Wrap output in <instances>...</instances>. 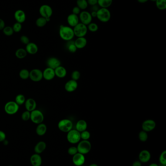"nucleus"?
Listing matches in <instances>:
<instances>
[{
  "label": "nucleus",
  "mask_w": 166,
  "mask_h": 166,
  "mask_svg": "<svg viewBox=\"0 0 166 166\" xmlns=\"http://www.w3.org/2000/svg\"><path fill=\"white\" fill-rule=\"evenodd\" d=\"M149 166H159L158 164H156V163H152Z\"/></svg>",
  "instance_id": "5fc2aeb1"
},
{
  "label": "nucleus",
  "mask_w": 166,
  "mask_h": 166,
  "mask_svg": "<svg viewBox=\"0 0 166 166\" xmlns=\"http://www.w3.org/2000/svg\"><path fill=\"white\" fill-rule=\"evenodd\" d=\"M81 166H84V165H81Z\"/></svg>",
  "instance_id": "bf43d9fd"
},
{
  "label": "nucleus",
  "mask_w": 166,
  "mask_h": 166,
  "mask_svg": "<svg viewBox=\"0 0 166 166\" xmlns=\"http://www.w3.org/2000/svg\"><path fill=\"white\" fill-rule=\"evenodd\" d=\"M25 108L26 110L31 112L36 109L37 103L36 101L33 98H28L26 100L25 103Z\"/></svg>",
  "instance_id": "aec40b11"
},
{
  "label": "nucleus",
  "mask_w": 166,
  "mask_h": 166,
  "mask_svg": "<svg viewBox=\"0 0 166 166\" xmlns=\"http://www.w3.org/2000/svg\"><path fill=\"white\" fill-rule=\"evenodd\" d=\"M78 87V83L75 80H69L65 83L64 85V89L65 90L68 92H73L75 91Z\"/></svg>",
  "instance_id": "2eb2a0df"
},
{
  "label": "nucleus",
  "mask_w": 166,
  "mask_h": 166,
  "mask_svg": "<svg viewBox=\"0 0 166 166\" xmlns=\"http://www.w3.org/2000/svg\"><path fill=\"white\" fill-rule=\"evenodd\" d=\"M43 79L46 81H51L56 76L55 71L50 68H46L43 72Z\"/></svg>",
  "instance_id": "f3484780"
},
{
  "label": "nucleus",
  "mask_w": 166,
  "mask_h": 166,
  "mask_svg": "<svg viewBox=\"0 0 166 166\" xmlns=\"http://www.w3.org/2000/svg\"><path fill=\"white\" fill-rule=\"evenodd\" d=\"M59 35L62 40L66 42L72 41L75 37L73 28L63 25H61L60 26Z\"/></svg>",
  "instance_id": "f257e3e1"
},
{
  "label": "nucleus",
  "mask_w": 166,
  "mask_h": 166,
  "mask_svg": "<svg viewBox=\"0 0 166 166\" xmlns=\"http://www.w3.org/2000/svg\"><path fill=\"white\" fill-rule=\"evenodd\" d=\"M73 124L72 120L68 119H63L59 121L58 127L61 131L63 133L68 132L73 129Z\"/></svg>",
  "instance_id": "20e7f679"
},
{
  "label": "nucleus",
  "mask_w": 166,
  "mask_h": 166,
  "mask_svg": "<svg viewBox=\"0 0 166 166\" xmlns=\"http://www.w3.org/2000/svg\"><path fill=\"white\" fill-rule=\"evenodd\" d=\"M66 43V48L68 50L69 52L71 53H75L76 52L77 49L75 44L74 41H70L67 42Z\"/></svg>",
  "instance_id": "c756f323"
},
{
  "label": "nucleus",
  "mask_w": 166,
  "mask_h": 166,
  "mask_svg": "<svg viewBox=\"0 0 166 166\" xmlns=\"http://www.w3.org/2000/svg\"><path fill=\"white\" fill-rule=\"evenodd\" d=\"M113 0H98V5L100 8H108L112 5Z\"/></svg>",
  "instance_id": "cd10ccee"
},
{
  "label": "nucleus",
  "mask_w": 166,
  "mask_h": 166,
  "mask_svg": "<svg viewBox=\"0 0 166 166\" xmlns=\"http://www.w3.org/2000/svg\"><path fill=\"white\" fill-rule=\"evenodd\" d=\"M26 51L27 54L34 55L38 52L39 48L37 45L34 42H29L27 45H26Z\"/></svg>",
  "instance_id": "412c9836"
},
{
  "label": "nucleus",
  "mask_w": 166,
  "mask_h": 166,
  "mask_svg": "<svg viewBox=\"0 0 166 166\" xmlns=\"http://www.w3.org/2000/svg\"></svg>",
  "instance_id": "052dcab7"
},
{
  "label": "nucleus",
  "mask_w": 166,
  "mask_h": 166,
  "mask_svg": "<svg viewBox=\"0 0 166 166\" xmlns=\"http://www.w3.org/2000/svg\"><path fill=\"white\" fill-rule=\"evenodd\" d=\"M74 43L77 49H82L85 47L87 44V40L85 37H77Z\"/></svg>",
  "instance_id": "5701e85b"
},
{
  "label": "nucleus",
  "mask_w": 166,
  "mask_h": 166,
  "mask_svg": "<svg viewBox=\"0 0 166 166\" xmlns=\"http://www.w3.org/2000/svg\"><path fill=\"white\" fill-rule=\"evenodd\" d=\"M73 28L75 36L77 37H85L88 31L87 26L81 23Z\"/></svg>",
  "instance_id": "1a4fd4ad"
},
{
  "label": "nucleus",
  "mask_w": 166,
  "mask_h": 166,
  "mask_svg": "<svg viewBox=\"0 0 166 166\" xmlns=\"http://www.w3.org/2000/svg\"><path fill=\"white\" fill-rule=\"evenodd\" d=\"M67 21L70 27L74 28L80 23L79 16L73 13L70 14L67 18Z\"/></svg>",
  "instance_id": "a211bd4d"
},
{
  "label": "nucleus",
  "mask_w": 166,
  "mask_h": 166,
  "mask_svg": "<svg viewBox=\"0 0 166 166\" xmlns=\"http://www.w3.org/2000/svg\"><path fill=\"white\" fill-rule=\"evenodd\" d=\"M156 126V122L154 120L152 119H148L143 122L141 127L142 130L148 133L154 130Z\"/></svg>",
  "instance_id": "f8f14e48"
},
{
  "label": "nucleus",
  "mask_w": 166,
  "mask_h": 166,
  "mask_svg": "<svg viewBox=\"0 0 166 166\" xmlns=\"http://www.w3.org/2000/svg\"><path fill=\"white\" fill-rule=\"evenodd\" d=\"M89 166H98L97 164H95V163H94V164H91V165H89Z\"/></svg>",
  "instance_id": "6e6d98bb"
},
{
  "label": "nucleus",
  "mask_w": 166,
  "mask_h": 166,
  "mask_svg": "<svg viewBox=\"0 0 166 166\" xmlns=\"http://www.w3.org/2000/svg\"><path fill=\"white\" fill-rule=\"evenodd\" d=\"M72 161L73 164L76 166H81L84 165L85 162V157L84 155L77 153L74 155H73Z\"/></svg>",
  "instance_id": "ddd939ff"
},
{
  "label": "nucleus",
  "mask_w": 166,
  "mask_h": 166,
  "mask_svg": "<svg viewBox=\"0 0 166 166\" xmlns=\"http://www.w3.org/2000/svg\"><path fill=\"white\" fill-rule=\"evenodd\" d=\"M4 110L7 114L13 115L19 110V106L15 101H9L5 104Z\"/></svg>",
  "instance_id": "423d86ee"
},
{
  "label": "nucleus",
  "mask_w": 166,
  "mask_h": 166,
  "mask_svg": "<svg viewBox=\"0 0 166 166\" xmlns=\"http://www.w3.org/2000/svg\"><path fill=\"white\" fill-rule=\"evenodd\" d=\"M77 153H78V151H77V148L75 146H71L68 149V153L71 156L74 155Z\"/></svg>",
  "instance_id": "c03bdc74"
},
{
  "label": "nucleus",
  "mask_w": 166,
  "mask_h": 166,
  "mask_svg": "<svg viewBox=\"0 0 166 166\" xmlns=\"http://www.w3.org/2000/svg\"><path fill=\"white\" fill-rule=\"evenodd\" d=\"M20 41L23 44L27 45L30 42L29 37L25 35H23L20 37Z\"/></svg>",
  "instance_id": "a18cd8bd"
},
{
  "label": "nucleus",
  "mask_w": 166,
  "mask_h": 166,
  "mask_svg": "<svg viewBox=\"0 0 166 166\" xmlns=\"http://www.w3.org/2000/svg\"><path fill=\"white\" fill-rule=\"evenodd\" d=\"M6 134L4 132L0 130V142H3L6 140Z\"/></svg>",
  "instance_id": "de8ad7c7"
},
{
  "label": "nucleus",
  "mask_w": 166,
  "mask_h": 166,
  "mask_svg": "<svg viewBox=\"0 0 166 166\" xmlns=\"http://www.w3.org/2000/svg\"><path fill=\"white\" fill-rule=\"evenodd\" d=\"M14 16L15 20H16L17 23L22 24L25 21V13L23 10H21V9L16 10V11L15 12Z\"/></svg>",
  "instance_id": "6ab92c4d"
},
{
  "label": "nucleus",
  "mask_w": 166,
  "mask_h": 166,
  "mask_svg": "<svg viewBox=\"0 0 166 166\" xmlns=\"http://www.w3.org/2000/svg\"><path fill=\"white\" fill-rule=\"evenodd\" d=\"M47 130V126L43 122L38 124L36 129V133L39 136H44L46 133Z\"/></svg>",
  "instance_id": "bb28decb"
},
{
  "label": "nucleus",
  "mask_w": 166,
  "mask_h": 166,
  "mask_svg": "<svg viewBox=\"0 0 166 166\" xmlns=\"http://www.w3.org/2000/svg\"><path fill=\"white\" fill-rule=\"evenodd\" d=\"M80 23L87 26L90 23H92L93 18L91 16L89 12L83 10L81 11L79 15Z\"/></svg>",
  "instance_id": "9d476101"
},
{
  "label": "nucleus",
  "mask_w": 166,
  "mask_h": 166,
  "mask_svg": "<svg viewBox=\"0 0 166 166\" xmlns=\"http://www.w3.org/2000/svg\"><path fill=\"white\" fill-rule=\"evenodd\" d=\"M47 23L46 19L43 17H39L36 20V25L40 28L45 26Z\"/></svg>",
  "instance_id": "473e14b6"
},
{
  "label": "nucleus",
  "mask_w": 166,
  "mask_h": 166,
  "mask_svg": "<svg viewBox=\"0 0 166 166\" xmlns=\"http://www.w3.org/2000/svg\"><path fill=\"white\" fill-rule=\"evenodd\" d=\"M2 31L4 35L8 37L12 36L14 33L12 27L10 26H5V28H3Z\"/></svg>",
  "instance_id": "e433bc0d"
},
{
  "label": "nucleus",
  "mask_w": 166,
  "mask_h": 166,
  "mask_svg": "<svg viewBox=\"0 0 166 166\" xmlns=\"http://www.w3.org/2000/svg\"><path fill=\"white\" fill-rule=\"evenodd\" d=\"M97 12V19L102 23H107L111 18V13L108 8H99Z\"/></svg>",
  "instance_id": "f03ea898"
},
{
  "label": "nucleus",
  "mask_w": 166,
  "mask_h": 166,
  "mask_svg": "<svg viewBox=\"0 0 166 166\" xmlns=\"http://www.w3.org/2000/svg\"><path fill=\"white\" fill-rule=\"evenodd\" d=\"M15 56L17 59H25L27 56V53L25 49L24 48H19L15 52Z\"/></svg>",
  "instance_id": "c85d7f7f"
},
{
  "label": "nucleus",
  "mask_w": 166,
  "mask_h": 166,
  "mask_svg": "<svg viewBox=\"0 0 166 166\" xmlns=\"http://www.w3.org/2000/svg\"><path fill=\"white\" fill-rule=\"evenodd\" d=\"M150 1H152V2H155L156 1V0H150Z\"/></svg>",
  "instance_id": "4d7b16f0"
},
{
  "label": "nucleus",
  "mask_w": 166,
  "mask_h": 166,
  "mask_svg": "<svg viewBox=\"0 0 166 166\" xmlns=\"http://www.w3.org/2000/svg\"><path fill=\"white\" fill-rule=\"evenodd\" d=\"M13 30L15 33H19L22 29V25L20 23H15L12 26Z\"/></svg>",
  "instance_id": "79ce46f5"
},
{
  "label": "nucleus",
  "mask_w": 166,
  "mask_h": 166,
  "mask_svg": "<svg viewBox=\"0 0 166 166\" xmlns=\"http://www.w3.org/2000/svg\"><path fill=\"white\" fill-rule=\"evenodd\" d=\"M30 112L29 111H24L23 113L21 114V118L22 120L24 121H26L30 120Z\"/></svg>",
  "instance_id": "a19ab883"
},
{
  "label": "nucleus",
  "mask_w": 166,
  "mask_h": 166,
  "mask_svg": "<svg viewBox=\"0 0 166 166\" xmlns=\"http://www.w3.org/2000/svg\"><path fill=\"white\" fill-rule=\"evenodd\" d=\"M46 143L43 141H40L36 144L34 147V151L36 154H42L46 149Z\"/></svg>",
  "instance_id": "393cba45"
},
{
  "label": "nucleus",
  "mask_w": 166,
  "mask_h": 166,
  "mask_svg": "<svg viewBox=\"0 0 166 166\" xmlns=\"http://www.w3.org/2000/svg\"><path fill=\"white\" fill-rule=\"evenodd\" d=\"M81 11V10L77 6L74 7L73 9H72V13L74 14L75 15H78L79 16Z\"/></svg>",
  "instance_id": "49530a36"
},
{
  "label": "nucleus",
  "mask_w": 166,
  "mask_h": 166,
  "mask_svg": "<svg viewBox=\"0 0 166 166\" xmlns=\"http://www.w3.org/2000/svg\"><path fill=\"white\" fill-rule=\"evenodd\" d=\"M166 166V165H160V166Z\"/></svg>",
  "instance_id": "13d9d810"
},
{
  "label": "nucleus",
  "mask_w": 166,
  "mask_h": 166,
  "mask_svg": "<svg viewBox=\"0 0 166 166\" xmlns=\"http://www.w3.org/2000/svg\"><path fill=\"white\" fill-rule=\"evenodd\" d=\"M25 97L21 94L17 95L15 99V102L19 106L25 104Z\"/></svg>",
  "instance_id": "2f4dec72"
},
{
  "label": "nucleus",
  "mask_w": 166,
  "mask_h": 166,
  "mask_svg": "<svg viewBox=\"0 0 166 166\" xmlns=\"http://www.w3.org/2000/svg\"><path fill=\"white\" fill-rule=\"evenodd\" d=\"M138 138L141 142H146L148 139V133L143 130L141 131L138 134Z\"/></svg>",
  "instance_id": "c9c22d12"
},
{
  "label": "nucleus",
  "mask_w": 166,
  "mask_h": 166,
  "mask_svg": "<svg viewBox=\"0 0 166 166\" xmlns=\"http://www.w3.org/2000/svg\"><path fill=\"white\" fill-rule=\"evenodd\" d=\"M80 133H81V140H89L91 137V133L87 130L81 132Z\"/></svg>",
  "instance_id": "58836bf2"
},
{
  "label": "nucleus",
  "mask_w": 166,
  "mask_h": 166,
  "mask_svg": "<svg viewBox=\"0 0 166 166\" xmlns=\"http://www.w3.org/2000/svg\"><path fill=\"white\" fill-rule=\"evenodd\" d=\"M76 6L82 11L87 9L89 6L87 0H76Z\"/></svg>",
  "instance_id": "7c9ffc66"
},
{
  "label": "nucleus",
  "mask_w": 166,
  "mask_h": 166,
  "mask_svg": "<svg viewBox=\"0 0 166 166\" xmlns=\"http://www.w3.org/2000/svg\"><path fill=\"white\" fill-rule=\"evenodd\" d=\"M88 5L91 6L98 5V0H87Z\"/></svg>",
  "instance_id": "09e8293b"
},
{
  "label": "nucleus",
  "mask_w": 166,
  "mask_h": 166,
  "mask_svg": "<svg viewBox=\"0 0 166 166\" xmlns=\"http://www.w3.org/2000/svg\"><path fill=\"white\" fill-rule=\"evenodd\" d=\"M55 75L60 78H63L67 75V70L64 67L60 66L54 70Z\"/></svg>",
  "instance_id": "b1692460"
},
{
  "label": "nucleus",
  "mask_w": 166,
  "mask_h": 166,
  "mask_svg": "<svg viewBox=\"0 0 166 166\" xmlns=\"http://www.w3.org/2000/svg\"><path fill=\"white\" fill-rule=\"evenodd\" d=\"M97 11H92L91 12H90L91 14V16H92V18H97Z\"/></svg>",
  "instance_id": "603ef678"
},
{
  "label": "nucleus",
  "mask_w": 166,
  "mask_h": 166,
  "mask_svg": "<svg viewBox=\"0 0 166 166\" xmlns=\"http://www.w3.org/2000/svg\"><path fill=\"white\" fill-rule=\"evenodd\" d=\"M46 65L47 67L55 70L57 68L61 66V61L57 57H49L46 61Z\"/></svg>",
  "instance_id": "4468645a"
},
{
  "label": "nucleus",
  "mask_w": 166,
  "mask_h": 166,
  "mask_svg": "<svg viewBox=\"0 0 166 166\" xmlns=\"http://www.w3.org/2000/svg\"><path fill=\"white\" fill-rule=\"evenodd\" d=\"M81 76V74L80 72L79 71L76 70V71H73L72 72V74H71V78H72V80L77 81V80L80 79Z\"/></svg>",
  "instance_id": "37998d69"
},
{
  "label": "nucleus",
  "mask_w": 166,
  "mask_h": 166,
  "mask_svg": "<svg viewBox=\"0 0 166 166\" xmlns=\"http://www.w3.org/2000/svg\"><path fill=\"white\" fill-rule=\"evenodd\" d=\"M159 161L160 165H166V151L162 152L160 155Z\"/></svg>",
  "instance_id": "ea45409f"
},
{
  "label": "nucleus",
  "mask_w": 166,
  "mask_h": 166,
  "mask_svg": "<svg viewBox=\"0 0 166 166\" xmlns=\"http://www.w3.org/2000/svg\"><path fill=\"white\" fill-rule=\"evenodd\" d=\"M30 162L32 166H40L42 164V158L39 154H33L31 156Z\"/></svg>",
  "instance_id": "4be33fe9"
},
{
  "label": "nucleus",
  "mask_w": 166,
  "mask_h": 166,
  "mask_svg": "<svg viewBox=\"0 0 166 166\" xmlns=\"http://www.w3.org/2000/svg\"><path fill=\"white\" fill-rule=\"evenodd\" d=\"M87 127V123L84 120H78L76 124V129L80 133L86 130Z\"/></svg>",
  "instance_id": "a878e982"
},
{
  "label": "nucleus",
  "mask_w": 166,
  "mask_h": 166,
  "mask_svg": "<svg viewBox=\"0 0 166 166\" xmlns=\"http://www.w3.org/2000/svg\"><path fill=\"white\" fill-rule=\"evenodd\" d=\"M139 3H145L148 1L149 0H137Z\"/></svg>",
  "instance_id": "864d4df0"
},
{
  "label": "nucleus",
  "mask_w": 166,
  "mask_h": 166,
  "mask_svg": "<svg viewBox=\"0 0 166 166\" xmlns=\"http://www.w3.org/2000/svg\"><path fill=\"white\" fill-rule=\"evenodd\" d=\"M156 7L160 10H164L166 9V0H156L155 2Z\"/></svg>",
  "instance_id": "72a5a7b5"
},
{
  "label": "nucleus",
  "mask_w": 166,
  "mask_h": 166,
  "mask_svg": "<svg viewBox=\"0 0 166 166\" xmlns=\"http://www.w3.org/2000/svg\"><path fill=\"white\" fill-rule=\"evenodd\" d=\"M30 120L36 124L43 123L44 117L43 113L39 109H35L30 112Z\"/></svg>",
  "instance_id": "0eeeda50"
},
{
  "label": "nucleus",
  "mask_w": 166,
  "mask_h": 166,
  "mask_svg": "<svg viewBox=\"0 0 166 166\" xmlns=\"http://www.w3.org/2000/svg\"><path fill=\"white\" fill-rule=\"evenodd\" d=\"M139 161L142 163H146L148 162L151 158V154L149 151L143 150L140 152L139 154Z\"/></svg>",
  "instance_id": "dca6fc26"
},
{
  "label": "nucleus",
  "mask_w": 166,
  "mask_h": 166,
  "mask_svg": "<svg viewBox=\"0 0 166 166\" xmlns=\"http://www.w3.org/2000/svg\"><path fill=\"white\" fill-rule=\"evenodd\" d=\"M29 72L30 71L26 68L22 69L19 72L20 77L23 80H27L29 78Z\"/></svg>",
  "instance_id": "f704fd0d"
},
{
  "label": "nucleus",
  "mask_w": 166,
  "mask_h": 166,
  "mask_svg": "<svg viewBox=\"0 0 166 166\" xmlns=\"http://www.w3.org/2000/svg\"><path fill=\"white\" fill-rule=\"evenodd\" d=\"M77 148L78 153L85 155L91 151L92 144L89 140H81L77 143Z\"/></svg>",
  "instance_id": "7ed1b4c3"
},
{
  "label": "nucleus",
  "mask_w": 166,
  "mask_h": 166,
  "mask_svg": "<svg viewBox=\"0 0 166 166\" xmlns=\"http://www.w3.org/2000/svg\"><path fill=\"white\" fill-rule=\"evenodd\" d=\"M29 78L34 82H38L43 79V71L39 68H34L29 72Z\"/></svg>",
  "instance_id": "9b49d317"
},
{
  "label": "nucleus",
  "mask_w": 166,
  "mask_h": 166,
  "mask_svg": "<svg viewBox=\"0 0 166 166\" xmlns=\"http://www.w3.org/2000/svg\"><path fill=\"white\" fill-rule=\"evenodd\" d=\"M132 166H142V163L139 160L135 161L132 163Z\"/></svg>",
  "instance_id": "3c124183"
},
{
  "label": "nucleus",
  "mask_w": 166,
  "mask_h": 166,
  "mask_svg": "<svg viewBox=\"0 0 166 166\" xmlns=\"http://www.w3.org/2000/svg\"><path fill=\"white\" fill-rule=\"evenodd\" d=\"M39 13L41 17L45 18L47 21L49 22L53 14V9L49 5H43L39 7Z\"/></svg>",
  "instance_id": "6e6552de"
},
{
  "label": "nucleus",
  "mask_w": 166,
  "mask_h": 166,
  "mask_svg": "<svg viewBox=\"0 0 166 166\" xmlns=\"http://www.w3.org/2000/svg\"><path fill=\"white\" fill-rule=\"evenodd\" d=\"M6 26V24L3 20L0 19V30H2Z\"/></svg>",
  "instance_id": "8fccbe9b"
},
{
  "label": "nucleus",
  "mask_w": 166,
  "mask_h": 166,
  "mask_svg": "<svg viewBox=\"0 0 166 166\" xmlns=\"http://www.w3.org/2000/svg\"><path fill=\"white\" fill-rule=\"evenodd\" d=\"M66 138L70 143L72 144H77L81 140V133L76 129H72L67 133Z\"/></svg>",
  "instance_id": "39448f33"
},
{
  "label": "nucleus",
  "mask_w": 166,
  "mask_h": 166,
  "mask_svg": "<svg viewBox=\"0 0 166 166\" xmlns=\"http://www.w3.org/2000/svg\"><path fill=\"white\" fill-rule=\"evenodd\" d=\"M88 30L91 32H95L99 30V26L97 24L95 23H90L87 25Z\"/></svg>",
  "instance_id": "4c0bfd02"
}]
</instances>
